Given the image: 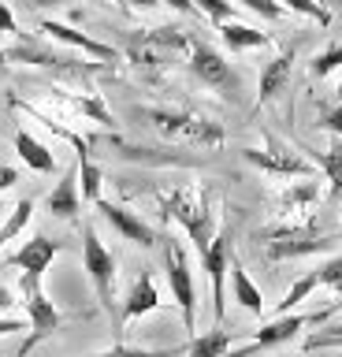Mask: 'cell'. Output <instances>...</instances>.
<instances>
[{
	"label": "cell",
	"mask_w": 342,
	"mask_h": 357,
	"mask_svg": "<svg viewBox=\"0 0 342 357\" xmlns=\"http://www.w3.org/2000/svg\"><path fill=\"white\" fill-rule=\"evenodd\" d=\"M160 208H164V216L179 220L186 227L190 242L197 245V253H205L208 242L216 238V212H212V205H208V197L197 194V190H175V194H164Z\"/></svg>",
	"instance_id": "1"
},
{
	"label": "cell",
	"mask_w": 342,
	"mask_h": 357,
	"mask_svg": "<svg viewBox=\"0 0 342 357\" xmlns=\"http://www.w3.org/2000/svg\"><path fill=\"white\" fill-rule=\"evenodd\" d=\"M82 264L86 272H90V283H93V294L101 301V309L112 317V328L119 331V305H116V253L108 250V245L97 238L93 227L82 231Z\"/></svg>",
	"instance_id": "2"
},
{
	"label": "cell",
	"mask_w": 342,
	"mask_h": 357,
	"mask_svg": "<svg viewBox=\"0 0 342 357\" xmlns=\"http://www.w3.org/2000/svg\"><path fill=\"white\" fill-rule=\"evenodd\" d=\"M339 309H342V301H335L331 309H320V312H279V317L268 320L257 335H253L249 346H242V350H235L231 357H257L264 350H275V346L297 339V335H302L305 328H313V324H327V317L339 312Z\"/></svg>",
	"instance_id": "3"
},
{
	"label": "cell",
	"mask_w": 342,
	"mask_h": 357,
	"mask_svg": "<svg viewBox=\"0 0 342 357\" xmlns=\"http://www.w3.org/2000/svg\"><path fill=\"white\" fill-rule=\"evenodd\" d=\"M19 290H23V305H26V320H30V339L19 346V354H30L38 342H45L52 331H60L68 317H63V312L45 298V290H41V275L23 272V279H19Z\"/></svg>",
	"instance_id": "4"
},
{
	"label": "cell",
	"mask_w": 342,
	"mask_h": 357,
	"mask_svg": "<svg viewBox=\"0 0 342 357\" xmlns=\"http://www.w3.org/2000/svg\"><path fill=\"white\" fill-rule=\"evenodd\" d=\"M153 127H157L164 138H182L194 145H224V127L212 119L190 116V112H168V108H141Z\"/></svg>",
	"instance_id": "5"
},
{
	"label": "cell",
	"mask_w": 342,
	"mask_h": 357,
	"mask_svg": "<svg viewBox=\"0 0 342 357\" xmlns=\"http://www.w3.org/2000/svg\"><path fill=\"white\" fill-rule=\"evenodd\" d=\"M164 268H168V287L175 294V305L182 312V328L194 331L197 324V287H194V272H190V261H186V250L179 242L164 245Z\"/></svg>",
	"instance_id": "6"
},
{
	"label": "cell",
	"mask_w": 342,
	"mask_h": 357,
	"mask_svg": "<svg viewBox=\"0 0 342 357\" xmlns=\"http://www.w3.org/2000/svg\"><path fill=\"white\" fill-rule=\"evenodd\" d=\"M190 75L197 78V82H205L208 89H219V93L231 97V100H235L238 89H242L238 71L212 49V45H205V41H194L190 45Z\"/></svg>",
	"instance_id": "7"
},
{
	"label": "cell",
	"mask_w": 342,
	"mask_h": 357,
	"mask_svg": "<svg viewBox=\"0 0 342 357\" xmlns=\"http://www.w3.org/2000/svg\"><path fill=\"white\" fill-rule=\"evenodd\" d=\"M335 245V238H324L316 234L313 227H302V231H275L272 242L264 245V257L268 261H290V257H305V253H324Z\"/></svg>",
	"instance_id": "8"
},
{
	"label": "cell",
	"mask_w": 342,
	"mask_h": 357,
	"mask_svg": "<svg viewBox=\"0 0 342 357\" xmlns=\"http://www.w3.org/2000/svg\"><path fill=\"white\" fill-rule=\"evenodd\" d=\"M242 156H246L253 167H261V172H268V175H279V178H297V175L313 172L305 156H297L294 149H286L279 142H268L264 149H242Z\"/></svg>",
	"instance_id": "9"
},
{
	"label": "cell",
	"mask_w": 342,
	"mask_h": 357,
	"mask_svg": "<svg viewBox=\"0 0 342 357\" xmlns=\"http://www.w3.org/2000/svg\"><path fill=\"white\" fill-rule=\"evenodd\" d=\"M201 264L208 272V283H212V317H216V324H224V279H227V268H231L227 231H216V238L208 242V250L201 253Z\"/></svg>",
	"instance_id": "10"
},
{
	"label": "cell",
	"mask_w": 342,
	"mask_h": 357,
	"mask_svg": "<svg viewBox=\"0 0 342 357\" xmlns=\"http://www.w3.org/2000/svg\"><path fill=\"white\" fill-rule=\"evenodd\" d=\"M97 212H101V216L112 223L116 227V234L123 242H134V245H141V250H153V245H157V231L149 227L146 220L138 216V212H130V208H123V205H112V201H97Z\"/></svg>",
	"instance_id": "11"
},
{
	"label": "cell",
	"mask_w": 342,
	"mask_h": 357,
	"mask_svg": "<svg viewBox=\"0 0 342 357\" xmlns=\"http://www.w3.org/2000/svg\"><path fill=\"white\" fill-rule=\"evenodd\" d=\"M56 253H60V242H52L45 238V234H38V238H30L23 250H15V253H8V268H19V272H30V275H45L49 272V264L56 261Z\"/></svg>",
	"instance_id": "12"
},
{
	"label": "cell",
	"mask_w": 342,
	"mask_h": 357,
	"mask_svg": "<svg viewBox=\"0 0 342 357\" xmlns=\"http://www.w3.org/2000/svg\"><path fill=\"white\" fill-rule=\"evenodd\" d=\"M153 309H160V290H157V283H153L149 268H141L138 279L127 290V298H123V309H119V328H123L127 320L146 317V312H153Z\"/></svg>",
	"instance_id": "13"
},
{
	"label": "cell",
	"mask_w": 342,
	"mask_h": 357,
	"mask_svg": "<svg viewBox=\"0 0 342 357\" xmlns=\"http://www.w3.org/2000/svg\"><path fill=\"white\" fill-rule=\"evenodd\" d=\"M45 208L52 212L56 220H79V208H82V190H79V167L63 172V178L52 186V194L45 197Z\"/></svg>",
	"instance_id": "14"
},
{
	"label": "cell",
	"mask_w": 342,
	"mask_h": 357,
	"mask_svg": "<svg viewBox=\"0 0 342 357\" xmlns=\"http://www.w3.org/2000/svg\"><path fill=\"white\" fill-rule=\"evenodd\" d=\"M41 30L45 33H52L56 41H63V45H75V49H82L86 56H93V60H104V63H112L116 60V49L112 45H104V41H93L90 33H82V30H75V26H68V22H52V19H45L41 22Z\"/></svg>",
	"instance_id": "15"
},
{
	"label": "cell",
	"mask_w": 342,
	"mask_h": 357,
	"mask_svg": "<svg viewBox=\"0 0 342 357\" xmlns=\"http://www.w3.org/2000/svg\"><path fill=\"white\" fill-rule=\"evenodd\" d=\"M168 49L153 38V33H130V41H127V60L138 67V71H146V75H160L164 71V63H168Z\"/></svg>",
	"instance_id": "16"
},
{
	"label": "cell",
	"mask_w": 342,
	"mask_h": 357,
	"mask_svg": "<svg viewBox=\"0 0 342 357\" xmlns=\"http://www.w3.org/2000/svg\"><path fill=\"white\" fill-rule=\"evenodd\" d=\"M290 67H294V45H290V49H283L275 60L264 63L261 82H257V105H268V100L279 93L286 82H290Z\"/></svg>",
	"instance_id": "17"
},
{
	"label": "cell",
	"mask_w": 342,
	"mask_h": 357,
	"mask_svg": "<svg viewBox=\"0 0 342 357\" xmlns=\"http://www.w3.org/2000/svg\"><path fill=\"white\" fill-rule=\"evenodd\" d=\"M227 279H231V294H235L238 305L246 309V312H253V317H264V298H261V290H257V283L249 279L246 268H242V261H235V257H231Z\"/></svg>",
	"instance_id": "18"
},
{
	"label": "cell",
	"mask_w": 342,
	"mask_h": 357,
	"mask_svg": "<svg viewBox=\"0 0 342 357\" xmlns=\"http://www.w3.org/2000/svg\"><path fill=\"white\" fill-rule=\"evenodd\" d=\"M15 153L23 156L26 167H34V172H41V175L56 172V156H52L49 145H41L30 130H15Z\"/></svg>",
	"instance_id": "19"
},
{
	"label": "cell",
	"mask_w": 342,
	"mask_h": 357,
	"mask_svg": "<svg viewBox=\"0 0 342 357\" xmlns=\"http://www.w3.org/2000/svg\"><path fill=\"white\" fill-rule=\"evenodd\" d=\"M231 342H235V331H224L216 324L212 331L194 335L190 346H186V357H227L231 354Z\"/></svg>",
	"instance_id": "20"
},
{
	"label": "cell",
	"mask_w": 342,
	"mask_h": 357,
	"mask_svg": "<svg viewBox=\"0 0 342 357\" xmlns=\"http://www.w3.org/2000/svg\"><path fill=\"white\" fill-rule=\"evenodd\" d=\"M219 41L227 45V49H235V52H242V49H264L272 38L268 33H261V30H253V26H242V22H219Z\"/></svg>",
	"instance_id": "21"
},
{
	"label": "cell",
	"mask_w": 342,
	"mask_h": 357,
	"mask_svg": "<svg viewBox=\"0 0 342 357\" xmlns=\"http://www.w3.org/2000/svg\"><path fill=\"white\" fill-rule=\"evenodd\" d=\"M8 60H12V63H45V67H75V63H79V60H68V56H56V52L41 49L38 41L15 45V49L8 52Z\"/></svg>",
	"instance_id": "22"
},
{
	"label": "cell",
	"mask_w": 342,
	"mask_h": 357,
	"mask_svg": "<svg viewBox=\"0 0 342 357\" xmlns=\"http://www.w3.org/2000/svg\"><path fill=\"white\" fill-rule=\"evenodd\" d=\"M313 153V149H309ZM316 164L327 172V183H331V197H342V138H335L324 153H313Z\"/></svg>",
	"instance_id": "23"
},
{
	"label": "cell",
	"mask_w": 342,
	"mask_h": 357,
	"mask_svg": "<svg viewBox=\"0 0 342 357\" xmlns=\"http://www.w3.org/2000/svg\"><path fill=\"white\" fill-rule=\"evenodd\" d=\"M30 212H34V201H30V197H23V201H19V205H15L12 212H8V220L0 223V250H4V245L12 242L15 234H19V231H23L26 223H30Z\"/></svg>",
	"instance_id": "24"
},
{
	"label": "cell",
	"mask_w": 342,
	"mask_h": 357,
	"mask_svg": "<svg viewBox=\"0 0 342 357\" xmlns=\"http://www.w3.org/2000/svg\"><path fill=\"white\" fill-rule=\"evenodd\" d=\"M316 287H320V275H316V272L302 275V279H297V283H294L290 290H286V298L279 301V305H275V317H279V312H294V309L302 305V301H305L309 294H313Z\"/></svg>",
	"instance_id": "25"
},
{
	"label": "cell",
	"mask_w": 342,
	"mask_h": 357,
	"mask_svg": "<svg viewBox=\"0 0 342 357\" xmlns=\"http://www.w3.org/2000/svg\"><path fill=\"white\" fill-rule=\"evenodd\" d=\"M316 197H320V186H316V183H297V186H290V190L279 197V205H283L286 212H294V208L302 212V208L313 205Z\"/></svg>",
	"instance_id": "26"
},
{
	"label": "cell",
	"mask_w": 342,
	"mask_h": 357,
	"mask_svg": "<svg viewBox=\"0 0 342 357\" xmlns=\"http://www.w3.org/2000/svg\"><path fill=\"white\" fill-rule=\"evenodd\" d=\"M339 67H342V45H327L324 52H316L313 60H309V75L327 78L331 71H339Z\"/></svg>",
	"instance_id": "27"
},
{
	"label": "cell",
	"mask_w": 342,
	"mask_h": 357,
	"mask_svg": "<svg viewBox=\"0 0 342 357\" xmlns=\"http://www.w3.org/2000/svg\"><path fill=\"white\" fill-rule=\"evenodd\" d=\"M331 346H342V324H335V328H324V331H313V335L302 342V350H305V354H316V350H331Z\"/></svg>",
	"instance_id": "28"
},
{
	"label": "cell",
	"mask_w": 342,
	"mask_h": 357,
	"mask_svg": "<svg viewBox=\"0 0 342 357\" xmlns=\"http://www.w3.org/2000/svg\"><path fill=\"white\" fill-rule=\"evenodd\" d=\"M279 4L290 8V11H297V15H309L313 22H320V26H331V11L320 8L316 0H279Z\"/></svg>",
	"instance_id": "29"
},
{
	"label": "cell",
	"mask_w": 342,
	"mask_h": 357,
	"mask_svg": "<svg viewBox=\"0 0 342 357\" xmlns=\"http://www.w3.org/2000/svg\"><path fill=\"white\" fill-rule=\"evenodd\" d=\"M194 4H197V11H205L216 26H219V22L235 19V4H231V0H194Z\"/></svg>",
	"instance_id": "30"
},
{
	"label": "cell",
	"mask_w": 342,
	"mask_h": 357,
	"mask_svg": "<svg viewBox=\"0 0 342 357\" xmlns=\"http://www.w3.org/2000/svg\"><path fill=\"white\" fill-rule=\"evenodd\" d=\"M97 357H179V346L175 350H138V346H112V350L97 354Z\"/></svg>",
	"instance_id": "31"
},
{
	"label": "cell",
	"mask_w": 342,
	"mask_h": 357,
	"mask_svg": "<svg viewBox=\"0 0 342 357\" xmlns=\"http://www.w3.org/2000/svg\"><path fill=\"white\" fill-rule=\"evenodd\" d=\"M235 4H242V8H249V11H257L261 19H283L286 15V8L279 4V0H235Z\"/></svg>",
	"instance_id": "32"
},
{
	"label": "cell",
	"mask_w": 342,
	"mask_h": 357,
	"mask_svg": "<svg viewBox=\"0 0 342 357\" xmlns=\"http://www.w3.org/2000/svg\"><path fill=\"white\" fill-rule=\"evenodd\" d=\"M316 275H320V287H335V290H342V257H331L327 264H320Z\"/></svg>",
	"instance_id": "33"
},
{
	"label": "cell",
	"mask_w": 342,
	"mask_h": 357,
	"mask_svg": "<svg viewBox=\"0 0 342 357\" xmlns=\"http://www.w3.org/2000/svg\"><path fill=\"white\" fill-rule=\"evenodd\" d=\"M320 127L331 130L335 138H342V100L339 105H327V108H320Z\"/></svg>",
	"instance_id": "34"
},
{
	"label": "cell",
	"mask_w": 342,
	"mask_h": 357,
	"mask_svg": "<svg viewBox=\"0 0 342 357\" xmlns=\"http://www.w3.org/2000/svg\"><path fill=\"white\" fill-rule=\"evenodd\" d=\"M0 33H19V22H15V15H12V8L0 0Z\"/></svg>",
	"instance_id": "35"
},
{
	"label": "cell",
	"mask_w": 342,
	"mask_h": 357,
	"mask_svg": "<svg viewBox=\"0 0 342 357\" xmlns=\"http://www.w3.org/2000/svg\"><path fill=\"white\" fill-rule=\"evenodd\" d=\"M30 328V320H8V317H0V335H12V331H26Z\"/></svg>",
	"instance_id": "36"
},
{
	"label": "cell",
	"mask_w": 342,
	"mask_h": 357,
	"mask_svg": "<svg viewBox=\"0 0 342 357\" xmlns=\"http://www.w3.org/2000/svg\"><path fill=\"white\" fill-rule=\"evenodd\" d=\"M160 4H168L175 11H182V15H197V4L194 0H160Z\"/></svg>",
	"instance_id": "37"
},
{
	"label": "cell",
	"mask_w": 342,
	"mask_h": 357,
	"mask_svg": "<svg viewBox=\"0 0 342 357\" xmlns=\"http://www.w3.org/2000/svg\"><path fill=\"white\" fill-rule=\"evenodd\" d=\"M15 183H19L15 167H0V190H8V186H15Z\"/></svg>",
	"instance_id": "38"
},
{
	"label": "cell",
	"mask_w": 342,
	"mask_h": 357,
	"mask_svg": "<svg viewBox=\"0 0 342 357\" xmlns=\"http://www.w3.org/2000/svg\"><path fill=\"white\" fill-rule=\"evenodd\" d=\"M12 290H8V287H0V309H12Z\"/></svg>",
	"instance_id": "39"
},
{
	"label": "cell",
	"mask_w": 342,
	"mask_h": 357,
	"mask_svg": "<svg viewBox=\"0 0 342 357\" xmlns=\"http://www.w3.org/2000/svg\"><path fill=\"white\" fill-rule=\"evenodd\" d=\"M127 4H138V8H153V4H160V0H127Z\"/></svg>",
	"instance_id": "40"
},
{
	"label": "cell",
	"mask_w": 342,
	"mask_h": 357,
	"mask_svg": "<svg viewBox=\"0 0 342 357\" xmlns=\"http://www.w3.org/2000/svg\"><path fill=\"white\" fill-rule=\"evenodd\" d=\"M4 67H8V52H0V71H4Z\"/></svg>",
	"instance_id": "41"
},
{
	"label": "cell",
	"mask_w": 342,
	"mask_h": 357,
	"mask_svg": "<svg viewBox=\"0 0 342 357\" xmlns=\"http://www.w3.org/2000/svg\"><path fill=\"white\" fill-rule=\"evenodd\" d=\"M339 100H342V82H339Z\"/></svg>",
	"instance_id": "42"
},
{
	"label": "cell",
	"mask_w": 342,
	"mask_h": 357,
	"mask_svg": "<svg viewBox=\"0 0 342 357\" xmlns=\"http://www.w3.org/2000/svg\"><path fill=\"white\" fill-rule=\"evenodd\" d=\"M15 357H26V354H15Z\"/></svg>",
	"instance_id": "43"
},
{
	"label": "cell",
	"mask_w": 342,
	"mask_h": 357,
	"mask_svg": "<svg viewBox=\"0 0 342 357\" xmlns=\"http://www.w3.org/2000/svg\"><path fill=\"white\" fill-rule=\"evenodd\" d=\"M339 238H342V231H339Z\"/></svg>",
	"instance_id": "44"
}]
</instances>
